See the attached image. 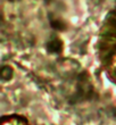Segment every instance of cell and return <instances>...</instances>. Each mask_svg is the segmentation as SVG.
<instances>
[{
  "instance_id": "1",
  "label": "cell",
  "mask_w": 116,
  "mask_h": 125,
  "mask_svg": "<svg viewBox=\"0 0 116 125\" xmlns=\"http://www.w3.org/2000/svg\"><path fill=\"white\" fill-rule=\"evenodd\" d=\"M47 48H48V50L51 51V52H58V51H60V49H62V44H60L59 41L55 40V41H50V42L48 43Z\"/></svg>"
},
{
  "instance_id": "2",
  "label": "cell",
  "mask_w": 116,
  "mask_h": 125,
  "mask_svg": "<svg viewBox=\"0 0 116 125\" xmlns=\"http://www.w3.org/2000/svg\"><path fill=\"white\" fill-rule=\"evenodd\" d=\"M11 74H13V71H11V68H9V67H3V68L1 69V76H2V79L9 80L10 77H11Z\"/></svg>"
}]
</instances>
